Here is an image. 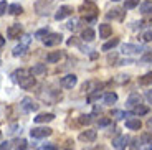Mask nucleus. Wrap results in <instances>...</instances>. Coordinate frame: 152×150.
<instances>
[{
	"label": "nucleus",
	"mask_w": 152,
	"mask_h": 150,
	"mask_svg": "<svg viewBox=\"0 0 152 150\" xmlns=\"http://www.w3.org/2000/svg\"><path fill=\"white\" fill-rule=\"evenodd\" d=\"M129 114L127 112H122V111H113V117H116V119H124V117H127Z\"/></svg>",
	"instance_id": "obj_32"
},
{
	"label": "nucleus",
	"mask_w": 152,
	"mask_h": 150,
	"mask_svg": "<svg viewBox=\"0 0 152 150\" xmlns=\"http://www.w3.org/2000/svg\"><path fill=\"white\" fill-rule=\"evenodd\" d=\"M53 119H55V114L45 112V114H38V116L35 117V122H37V124H46V122H51Z\"/></svg>",
	"instance_id": "obj_10"
},
{
	"label": "nucleus",
	"mask_w": 152,
	"mask_h": 150,
	"mask_svg": "<svg viewBox=\"0 0 152 150\" xmlns=\"http://www.w3.org/2000/svg\"><path fill=\"white\" fill-rule=\"evenodd\" d=\"M0 150H10V142H0Z\"/></svg>",
	"instance_id": "obj_38"
},
{
	"label": "nucleus",
	"mask_w": 152,
	"mask_h": 150,
	"mask_svg": "<svg viewBox=\"0 0 152 150\" xmlns=\"http://www.w3.org/2000/svg\"><path fill=\"white\" fill-rule=\"evenodd\" d=\"M76 23H78L76 20H71V22H68V30H75V28H76Z\"/></svg>",
	"instance_id": "obj_40"
},
{
	"label": "nucleus",
	"mask_w": 152,
	"mask_h": 150,
	"mask_svg": "<svg viewBox=\"0 0 152 150\" xmlns=\"http://www.w3.org/2000/svg\"><path fill=\"white\" fill-rule=\"evenodd\" d=\"M142 38H144V42H152V31H145Z\"/></svg>",
	"instance_id": "obj_37"
},
{
	"label": "nucleus",
	"mask_w": 152,
	"mask_h": 150,
	"mask_svg": "<svg viewBox=\"0 0 152 150\" xmlns=\"http://www.w3.org/2000/svg\"><path fill=\"white\" fill-rule=\"evenodd\" d=\"M139 83H141V84H152V73L144 74L141 79H139Z\"/></svg>",
	"instance_id": "obj_28"
},
{
	"label": "nucleus",
	"mask_w": 152,
	"mask_h": 150,
	"mask_svg": "<svg viewBox=\"0 0 152 150\" xmlns=\"http://www.w3.org/2000/svg\"><path fill=\"white\" fill-rule=\"evenodd\" d=\"M20 106H22V109L25 111V112H33V111H38V104L31 98H23Z\"/></svg>",
	"instance_id": "obj_4"
},
{
	"label": "nucleus",
	"mask_w": 152,
	"mask_h": 150,
	"mask_svg": "<svg viewBox=\"0 0 152 150\" xmlns=\"http://www.w3.org/2000/svg\"><path fill=\"white\" fill-rule=\"evenodd\" d=\"M96 99H99V91H96L93 96H89V98H88V101H89V102H94Z\"/></svg>",
	"instance_id": "obj_39"
},
{
	"label": "nucleus",
	"mask_w": 152,
	"mask_h": 150,
	"mask_svg": "<svg viewBox=\"0 0 152 150\" xmlns=\"http://www.w3.org/2000/svg\"><path fill=\"white\" fill-rule=\"evenodd\" d=\"M4 45H5V38L2 36V35H0V48H2V46H4Z\"/></svg>",
	"instance_id": "obj_44"
},
{
	"label": "nucleus",
	"mask_w": 152,
	"mask_h": 150,
	"mask_svg": "<svg viewBox=\"0 0 152 150\" xmlns=\"http://www.w3.org/2000/svg\"><path fill=\"white\" fill-rule=\"evenodd\" d=\"M111 33H113L111 25H107V23H101L99 25V38H109Z\"/></svg>",
	"instance_id": "obj_13"
},
{
	"label": "nucleus",
	"mask_w": 152,
	"mask_h": 150,
	"mask_svg": "<svg viewBox=\"0 0 152 150\" xmlns=\"http://www.w3.org/2000/svg\"><path fill=\"white\" fill-rule=\"evenodd\" d=\"M141 63L142 64H147V63H152V51H147L144 56L141 58Z\"/></svg>",
	"instance_id": "obj_31"
},
{
	"label": "nucleus",
	"mask_w": 152,
	"mask_h": 150,
	"mask_svg": "<svg viewBox=\"0 0 152 150\" xmlns=\"http://www.w3.org/2000/svg\"><path fill=\"white\" fill-rule=\"evenodd\" d=\"M139 5V0H126V4H124V10L127 8V10H131V8L137 7Z\"/></svg>",
	"instance_id": "obj_30"
},
{
	"label": "nucleus",
	"mask_w": 152,
	"mask_h": 150,
	"mask_svg": "<svg viewBox=\"0 0 152 150\" xmlns=\"http://www.w3.org/2000/svg\"><path fill=\"white\" fill-rule=\"evenodd\" d=\"M116 53H114V55H109V56H107V61H109V63H113V61H116Z\"/></svg>",
	"instance_id": "obj_43"
},
{
	"label": "nucleus",
	"mask_w": 152,
	"mask_h": 150,
	"mask_svg": "<svg viewBox=\"0 0 152 150\" xmlns=\"http://www.w3.org/2000/svg\"><path fill=\"white\" fill-rule=\"evenodd\" d=\"M139 10H141L142 13H152V2H144V4H141Z\"/></svg>",
	"instance_id": "obj_26"
},
{
	"label": "nucleus",
	"mask_w": 152,
	"mask_h": 150,
	"mask_svg": "<svg viewBox=\"0 0 152 150\" xmlns=\"http://www.w3.org/2000/svg\"><path fill=\"white\" fill-rule=\"evenodd\" d=\"M61 56H63L61 51H51L48 56H46V63H56V61L61 60Z\"/></svg>",
	"instance_id": "obj_18"
},
{
	"label": "nucleus",
	"mask_w": 152,
	"mask_h": 150,
	"mask_svg": "<svg viewBox=\"0 0 152 150\" xmlns=\"http://www.w3.org/2000/svg\"><path fill=\"white\" fill-rule=\"evenodd\" d=\"M139 51H142V46H139V45H124L122 46V53H126V55H134V53H139Z\"/></svg>",
	"instance_id": "obj_14"
},
{
	"label": "nucleus",
	"mask_w": 152,
	"mask_h": 150,
	"mask_svg": "<svg viewBox=\"0 0 152 150\" xmlns=\"http://www.w3.org/2000/svg\"><path fill=\"white\" fill-rule=\"evenodd\" d=\"M147 127H149V129H152V117L147 120Z\"/></svg>",
	"instance_id": "obj_45"
},
{
	"label": "nucleus",
	"mask_w": 152,
	"mask_h": 150,
	"mask_svg": "<svg viewBox=\"0 0 152 150\" xmlns=\"http://www.w3.org/2000/svg\"><path fill=\"white\" fill-rule=\"evenodd\" d=\"M136 61L134 60H122V61H119V64H134Z\"/></svg>",
	"instance_id": "obj_42"
},
{
	"label": "nucleus",
	"mask_w": 152,
	"mask_h": 150,
	"mask_svg": "<svg viewBox=\"0 0 152 150\" xmlns=\"http://www.w3.org/2000/svg\"><path fill=\"white\" fill-rule=\"evenodd\" d=\"M40 150H58V147L55 145V143H46V145H43Z\"/></svg>",
	"instance_id": "obj_35"
},
{
	"label": "nucleus",
	"mask_w": 152,
	"mask_h": 150,
	"mask_svg": "<svg viewBox=\"0 0 152 150\" xmlns=\"http://www.w3.org/2000/svg\"><path fill=\"white\" fill-rule=\"evenodd\" d=\"M139 104H141V96H139L137 92L131 94L129 99H127V102H126V106H127V107H131V109H134L136 106H139Z\"/></svg>",
	"instance_id": "obj_12"
},
{
	"label": "nucleus",
	"mask_w": 152,
	"mask_h": 150,
	"mask_svg": "<svg viewBox=\"0 0 152 150\" xmlns=\"http://www.w3.org/2000/svg\"><path fill=\"white\" fill-rule=\"evenodd\" d=\"M23 12V7L20 4H12V5H8V13L10 15H20Z\"/></svg>",
	"instance_id": "obj_21"
},
{
	"label": "nucleus",
	"mask_w": 152,
	"mask_h": 150,
	"mask_svg": "<svg viewBox=\"0 0 152 150\" xmlns=\"http://www.w3.org/2000/svg\"><path fill=\"white\" fill-rule=\"evenodd\" d=\"M51 129L50 127H33L30 130V135L33 137V139H45V137H48V135H51Z\"/></svg>",
	"instance_id": "obj_1"
},
{
	"label": "nucleus",
	"mask_w": 152,
	"mask_h": 150,
	"mask_svg": "<svg viewBox=\"0 0 152 150\" xmlns=\"http://www.w3.org/2000/svg\"><path fill=\"white\" fill-rule=\"evenodd\" d=\"M129 142H131V139L127 135H118L113 140V147L116 150H126V147H129Z\"/></svg>",
	"instance_id": "obj_2"
},
{
	"label": "nucleus",
	"mask_w": 152,
	"mask_h": 150,
	"mask_svg": "<svg viewBox=\"0 0 152 150\" xmlns=\"http://www.w3.org/2000/svg\"><path fill=\"white\" fill-rule=\"evenodd\" d=\"M141 143H152V137L151 134H144L141 137Z\"/></svg>",
	"instance_id": "obj_34"
},
{
	"label": "nucleus",
	"mask_w": 152,
	"mask_h": 150,
	"mask_svg": "<svg viewBox=\"0 0 152 150\" xmlns=\"http://www.w3.org/2000/svg\"><path fill=\"white\" fill-rule=\"evenodd\" d=\"M76 83H78V78L75 74H66L65 78H61V86L66 89H73Z\"/></svg>",
	"instance_id": "obj_5"
},
{
	"label": "nucleus",
	"mask_w": 152,
	"mask_h": 150,
	"mask_svg": "<svg viewBox=\"0 0 152 150\" xmlns=\"http://www.w3.org/2000/svg\"><path fill=\"white\" fill-rule=\"evenodd\" d=\"M28 74H31V73L28 71V69H18V71H15L13 74H12V79H13L15 83H18L20 79L25 78V76H28Z\"/></svg>",
	"instance_id": "obj_17"
},
{
	"label": "nucleus",
	"mask_w": 152,
	"mask_h": 150,
	"mask_svg": "<svg viewBox=\"0 0 152 150\" xmlns=\"http://www.w3.org/2000/svg\"><path fill=\"white\" fill-rule=\"evenodd\" d=\"M114 2H119V0H114Z\"/></svg>",
	"instance_id": "obj_47"
},
{
	"label": "nucleus",
	"mask_w": 152,
	"mask_h": 150,
	"mask_svg": "<svg viewBox=\"0 0 152 150\" xmlns=\"http://www.w3.org/2000/svg\"><path fill=\"white\" fill-rule=\"evenodd\" d=\"M0 134H2V132H0Z\"/></svg>",
	"instance_id": "obj_48"
},
{
	"label": "nucleus",
	"mask_w": 152,
	"mask_h": 150,
	"mask_svg": "<svg viewBox=\"0 0 152 150\" xmlns=\"http://www.w3.org/2000/svg\"><path fill=\"white\" fill-rule=\"evenodd\" d=\"M30 73H31L33 76L43 74V73H46V64H35V66L30 69Z\"/></svg>",
	"instance_id": "obj_19"
},
{
	"label": "nucleus",
	"mask_w": 152,
	"mask_h": 150,
	"mask_svg": "<svg viewBox=\"0 0 152 150\" xmlns=\"http://www.w3.org/2000/svg\"><path fill=\"white\" fill-rule=\"evenodd\" d=\"M147 112H149V107H145V106H142V104H139L134 109H131V114H134V116H145Z\"/></svg>",
	"instance_id": "obj_16"
},
{
	"label": "nucleus",
	"mask_w": 152,
	"mask_h": 150,
	"mask_svg": "<svg viewBox=\"0 0 152 150\" xmlns=\"http://www.w3.org/2000/svg\"><path fill=\"white\" fill-rule=\"evenodd\" d=\"M107 18H113V20H121L122 17H124V12L121 10V8H113L111 12H107L106 13Z\"/></svg>",
	"instance_id": "obj_15"
},
{
	"label": "nucleus",
	"mask_w": 152,
	"mask_h": 150,
	"mask_svg": "<svg viewBox=\"0 0 152 150\" xmlns=\"http://www.w3.org/2000/svg\"><path fill=\"white\" fill-rule=\"evenodd\" d=\"M93 122V116L91 114H83V116H80V124L81 125H88Z\"/></svg>",
	"instance_id": "obj_25"
},
{
	"label": "nucleus",
	"mask_w": 152,
	"mask_h": 150,
	"mask_svg": "<svg viewBox=\"0 0 152 150\" xmlns=\"http://www.w3.org/2000/svg\"><path fill=\"white\" fill-rule=\"evenodd\" d=\"M73 13V8L68 7V5H63V7H60L56 10V13H55V20H63L66 18V17H69Z\"/></svg>",
	"instance_id": "obj_6"
},
{
	"label": "nucleus",
	"mask_w": 152,
	"mask_h": 150,
	"mask_svg": "<svg viewBox=\"0 0 152 150\" xmlns=\"http://www.w3.org/2000/svg\"><path fill=\"white\" fill-rule=\"evenodd\" d=\"M15 149L17 150H25V149H27V140H25V139L15 140Z\"/></svg>",
	"instance_id": "obj_27"
},
{
	"label": "nucleus",
	"mask_w": 152,
	"mask_h": 150,
	"mask_svg": "<svg viewBox=\"0 0 152 150\" xmlns=\"http://www.w3.org/2000/svg\"><path fill=\"white\" fill-rule=\"evenodd\" d=\"M18 84H20V87H23V89H30V87H33L35 86L33 74H28V76H25V78H22L18 81Z\"/></svg>",
	"instance_id": "obj_9"
},
{
	"label": "nucleus",
	"mask_w": 152,
	"mask_h": 150,
	"mask_svg": "<svg viewBox=\"0 0 152 150\" xmlns=\"http://www.w3.org/2000/svg\"><path fill=\"white\" fill-rule=\"evenodd\" d=\"M22 25L20 23H13L12 26H8L7 30V36L8 38H20V35H22Z\"/></svg>",
	"instance_id": "obj_8"
},
{
	"label": "nucleus",
	"mask_w": 152,
	"mask_h": 150,
	"mask_svg": "<svg viewBox=\"0 0 152 150\" xmlns=\"http://www.w3.org/2000/svg\"><path fill=\"white\" fill-rule=\"evenodd\" d=\"M119 45V38H113V40H109V42H106L103 45V51H109V50H113L114 46H118Z\"/></svg>",
	"instance_id": "obj_22"
},
{
	"label": "nucleus",
	"mask_w": 152,
	"mask_h": 150,
	"mask_svg": "<svg viewBox=\"0 0 152 150\" xmlns=\"http://www.w3.org/2000/svg\"><path fill=\"white\" fill-rule=\"evenodd\" d=\"M145 99H147L149 102L152 104V89H149V91H145Z\"/></svg>",
	"instance_id": "obj_41"
},
{
	"label": "nucleus",
	"mask_w": 152,
	"mask_h": 150,
	"mask_svg": "<svg viewBox=\"0 0 152 150\" xmlns=\"http://www.w3.org/2000/svg\"><path fill=\"white\" fill-rule=\"evenodd\" d=\"M98 124H99V127H106V125L111 124V119H107V117H103V119H99V120H98Z\"/></svg>",
	"instance_id": "obj_33"
},
{
	"label": "nucleus",
	"mask_w": 152,
	"mask_h": 150,
	"mask_svg": "<svg viewBox=\"0 0 152 150\" xmlns=\"http://www.w3.org/2000/svg\"><path fill=\"white\" fill-rule=\"evenodd\" d=\"M61 42H63V36H61L60 33H48V36L43 40L45 46H56V45H60Z\"/></svg>",
	"instance_id": "obj_3"
},
{
	"label": "nucleus",
	"mask_w": 152,
	"mask_h": 150,
	"mask_svg": "<svg viewBox=\"0 0 152 150\" xmlns=\"http://www.w3.org/2000/svg\"><path fill=\"white\" fill-rule=\"evenodd\" d=\"M81 36H83V40H86V42H93V40H94V30H93V28H84Z\"/></svg>",
	"instance_id": "obj_23"
},
{
	"label": "nucleus",
	"mask_w": 152,
	"mask_h": 150,
	"mask_svg": "<svg viewBox=\"0 0 152 150\" xmlns=\"http://www.w3.org/2000/svg\"><path fill=\"white\" fill-rule=\"evenodd\" d=\"M96 135H98V132H96V130L88 129V130H84V132H81V134H80V140H81V142H94Z\"/></svg>",
	"instance_id": "obj_7"
},
{
	"label": "nucleus",
	"mask_w": 152,
	"mask_h": 150,
	"mask_svg": "<svg viewBox=\"0 0 152 150\" xmlns=\"http://www.w3.org/2000/svg\"><path fill=\"white\" fill-rule=\"evenodd\" d=\"M25 51H27V45H18V46H15L13 48V51H12V55L13 56H22V55H25Z\"/></svg>",
	"instance_id": "obj_24"
},
{
	"label": "nucleus",
	"mask_w": 152,
	"mask_h": 150,
	"mask_svg": "<svg viewBox=\"0 0 152 150\" xmlns=\"http://www.w3.org/2000/svg\"><path fill=\"white\" fill-rule=\"evenodd\" d=\"M103 101H104V104H114V102L118 101V94L116 92H106L103 96Z\"/></svg>",
	"instance_id": "obj_20"
},
{
	"label": "nucleus",
	"mask_w": 152,
	"mask_h": 150,
	"mask_svg": "<svg viewBox=\"0 0 152 150\" xmlns=\"http://www.w3.org/2000/svg\"><path fill=\"white\" fill-rule=\"evenodd\" d=\"M7 12V2H0V17Z\"/></svg>",
	"instance_id": "obj_36"
},
{
	"label": "nucleus",
	"mask_w": 152,
	"mask_h": 150,
	"mask_svg": "<svg viewBox=\"0 0 152 150\" xmlns=\"http://www.w3.org/2000/svg\"><path fill=\"white\" fill-rule=\"evenodd\" d=\"M149 150H152V145H151V147H149Z\"/></svg>",
	"instance_id": "obj_46"
},
{
	"label": "nucleus",
	"mask_w": 152,
	"mask_h": 150,
	"mask_svg": "<svg viewBox=\"0 0 152 150\" xmlns=\"http://www.w3.org/2000/svg\"><path fill=\"white\" fill-rule=\"evenodd\" d=\"M126 127L131 129V130H139V129L142 127V124H141V120L137 119V117H131V119L126 120Z\"/></svg>",
	"instance_id": "obj_11"
},
{
	"label": "nucleus",
	"mask_w": 152,
	"mask_h": 150,
	"mask_svg": "<svg viewBox=\"0 0 152 150\" xmlns=\"http://www.w3.org/2000/svg\"><path fill=\"white\" fill-rule=\"evenodd\" d=\"M46 36H48V30H46V28H42V30L35 31V38H42V40H45Z\"/></svg>",
	"instance_id": "obj_29"
}]
</instances>
